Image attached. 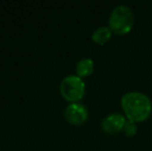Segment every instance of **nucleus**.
Returning <instances> with one entry per match:
<instances>
[{"instance_id": "nucleus-1", "label": "nucleus", "mask_w": 152, "mask_h": 151, "mask_svg": "<svg viewBox=\"0 0 152 151\" xmlns=\"http://www.w3.org/2000/svg\"><path fill=\"white\" fill-rule=\"evenodd\" d=\"M121 107L124 116L132 122H143L152 113L151 99L139 91H129L121 97Z\"/></svg>"}, {"instance_id": "nucleus-2", "label": "nucleus", "mask_w": 152, "mask_h": 151, "mask_svg": "<svg viewBox=\"0 0 152 151\" xmlns=\"http://www.w3.org/2000/svg\"><path fill=\"white\" fill-rule=\"evenodd\" d=\"M134 16L127 5L120 4L113 8L109 17V28L117 35H125L134 27Z\"/></svg>"}, {"instance_id": "nucleus-3", "label": "nucleus", "mask_w": 152, "mask_h": 151, "mask_svg": "<svg viewBox=\"0 0 152 151\" xmlns=\"http://www.w3.org/2000/svg\"><path fill=\"white\" fill-rule=\"evenodd\" d=\"M86 85L82 78L77 75L64 77L60 83V93L64 99L72 103H79L84 97Z\"/></svg>"}, {"instance_id": "nucleus-4", "label": "nucleus", "mask_w": 152, "mask_h": 151, "mask_svg": "<svg viewBox=\"0 0 152 151\" xmlns=\"http://www.w3.org/2000/svg\"><path fill=\"white\" fill-rule=\"evenodd\" d=\"M64 117L72 125H82L88 119V111L81 103H72L66 107Z\"/></svg>"}, {"instance_id": "nucleus-5", "label": "nucleus", "mask_w": 152, "mask_h": 151, "mask_svg": "<svg viewBox=\"0 0 152 151\" xmlns=\"http://www.w3.org/2000/svg\"><path fill=\"white\" fill-rule=\"evenodd\" d=\"M127 119L125 116L119 113H112L109 114L104 118L102 121V128L107 133H117L119 131H122L124 128V125L126 123Z\"/></svg>"}, {"instance_id": "nucleus-6", "label": "nucleus", "mask_w": 152, "mask_h": 151, "mask_svg": "<svg viewBox=\"0 0 152 151\" xmlns=\"http://www.w3.org/2000/svg\"><path fill=\"white\" fill-rule=\"evenodd\" d=\"M94 71V61L91 58H82L81 60L78 61L76 64V73L77 76L80 78H85L92 75Z\"/></svg>"}, {"instance_id": "nucleus-7", "label": "nucleus", "mask_w": 152, "mask_h": 151, "mask_svg": "<svg viewBox=\"0 0 152 151\" xmlns=\"http://www.w3.org/2000/svg\"><path fill=\"white\" fill-rule=\"evenodd\" d=\"M113 32L111 31V29L109 28V26H100L98 28H96L93 31L91 35V38L93 40V42L97 44H104L111 39Z\"/></svg>"}, {"instance_id": "nucleus-8", "label": "nucleus", "mask_w": 152, "mask_h": 151, "mask_svg": "<svg viewBox=\"0 0 152 151\" xmlns=\"http://www.w3.org/2000/svg\"><path fill=\"white\" fill-rule=\"evenodd\" d=\"M137 131H138V127H137V123L132 122L130 120H126V123L124 125L123 131L127 137H132L137 133Z\"/></svg>"}]
</instances>
